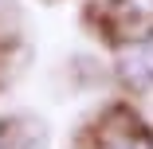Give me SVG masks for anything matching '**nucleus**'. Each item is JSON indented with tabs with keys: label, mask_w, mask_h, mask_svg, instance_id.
Listing matches in <instances>:
<instances>
[{
	"label": "nucleus",
	"mask_w": 153,
	"mask_h": 149,
	"mask_svg": "<svg viewBox=\"0 0 153 149\" xmlns=\"http://www.w3.org/2000/svg\"><path fill=\"white\" fill-rule=\"evenodd\" d=\"M0 149H4V133H0Z\"/></svg>",
	"instance_id": "3"
},
{
	"label": "nucleus",
	"mask_w": 153,
	"mask_h": 149,
	"mask_svg": "<svg viewBox=\"0 0 153 149\" xmlns=\"http://www.w3.org/2000/svg\"><path fill=\"white\" fill-rule=\"evenodd\" d=\"M118 149H153V145H149L145 137H130V141H122Z\"/></svg>",
	"instance_id": "2"
},
{
	"label": "nucleus",
	"mask_w": 153,
	"mask_h": 149,
	"mask_svg": "<svg viewBox=\"0 0 153 149\" xmlns=\"http://www.w3.org/2000/svg\"><path fill=\"white\" fill-rule=\"evenodd\" d=\"M118 67H122V75H126V82H134V86H149V82H153V32L137 36L126 51H122Z\"/></svg>",
	"instance_id": "1"
}]
</instances>
